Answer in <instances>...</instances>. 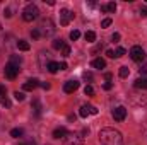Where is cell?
Returning <instances> with one entry per match:
<instances>
[{
    "label": "cell",
    "instance_id": "ee69618b",
    "mask_svg": "<svg viewBox=\"0 0 147 145\" xmlns=\"http://www.w3.org/2000/svg\"><path fill=\"white\" fill-rule=\"evenodd\" d=\"M60 70H67V63H65V62L60 63Z\"/></svg>",
    "mask_w": 147,
    "mask_h": 145
},
{
    "label": "cell",
    "instance_id": "ac0fdd59",
    "mask_svg": "<svg viewBox=\"0 0 147 145\" xmlns=\"http://www.w3.org/2000/svg\"><path fill=\"white\" fill-rule=\"evenodd\" d=\"M84 38H86L87 43H94V41H96V33H94V31H87V33L84 34Z\"/></svg>",
    "mask_w": 147,
    "mask_h": 145
},
{
    "label": "cell",
    "instance_id": "30bf717a",
    "mask_svg": "<svg viewBox=\"0 0 147 145\" xmlns=\"http://www.w3.org/2000/svg\"><path fill=\"white\" fill-rule=\"evenodd\" d=\"M79 89V82L77 80H69V82H65V85H63V91L67 92V94H72Z\"/></svg>",
    "mask_w": 147,
    "mask_h": 145
},
{
    "label": "cell",
    "instance_id": "8992f818",
    "mask_svg": "<svg viewBox=\"0 0 147 145\" xmlns=\"http://www.w3.org/2000/svg\"><path fill=\"white\" fill-rule=\"evenodd\" d=\"M19 70H21V68H19L17 65H14V63H10V62H9V63L5 65V77H7L9 80H14V79L17 77Z\"/></svg>",
    "mask_w": 147,
    "mask_h": 145
},
{
    "label": "cell",
    "instance_id": "4dcf8cb0",
    "mask_svg": "<svg viewBox=\"0 0 147 145\" xmlns=\"http://www.w3.org/2000/svg\"><path fill=\"white\" fill-rule=\"evenodd\" d=\"M0 103H2V106H3V108H10V101H9V97L0 99Z\"/></svg>",
    "mask_w": 147,
    "mask_h": 145
},
{
    "label": "cell",
    "instance_id": "2e32d148",
    "mask_svg": "<svg viewBox=\"0 0 147 145\" xmlns=\"http://www.w3.org/2000/svg\"><path fill=\"white\" fill-rule=\"evenodd\" d=\"M46 70L50 73H57L60 70V63H57V62H50V65L46 67Z\"/></svg>",
    "mask_w": 147,
    "mask_h": 145
},
{
    "label": "cell",
    "instance_id": "5bb4252c",
    "mask_svg": "<svg viewBox=\"0 0 147 145\" xmlns=\"http://www.w3.org/2000/svg\"><path fill=\"white\" fill-rule=\"evenodd\" d=\"M17 48H19L21 51H29V50H31V44H29L28 41H24V39H19V41H17Z\"/></svg>",
    "mask_w": 147,
    "mask_h": 145
},
{
    "label": "cell",
    "instance_id": "bcb514c9",
    "mask_svg": "<svg viewBox=\"0 0 147 145\" xmlns=\"http://www.w3.org/2000/svg\"><path fill=\"white\" fill-rule=\"evenodd\" d=\"M140 12H142V15H147V9L144 7V9H140Z\"/></svg>",
    "mask_w": 147,
    "mask_h": 145
},
{
    "label": "cell",
    "instance_id": "e575fe53",
    "mask_svg": "<svg viewBox=\"0 0 147 145\" xmlns=\"http://www.w3.org/2000/svg\"><path fill=\"white\" fill-rule=\"evenodd\" d=\"M84 79L91 82V80H92V73H91V72H84Z\"/></svg>",
    "mask_w": 147,
    "mask_h": 145
},
{
    "label": "cell",
    "instance_id": "cb8c5ba5",
    "mask_svg": "<svg viewBox=\"0 0 147 145\" xmlns=\"http://www.w3.org/2000/svg\"><path fill=\"white\" fill-rule=\"evenodd\" d=\"M60 51H62V56H70V46L69 44H65Z\"/></svg>",
    "mask_w": 147,
    "mask_h": 145
},
{
    "label": "cell",
    "instance_id": "d4e9b609",
    "mask_svg": "<svg viewBox=\"0 0 147 145\" xmlns=\"http://www.w3.org/2000/svg\"><path fill=\"white\" fill-rule=\"evenodd\" d=\"M84 94H86V96H94V89H92V85H86V87H84Z\"/></svg>",
    "mask_w": 147,
    "mask_h": 145
},
{
    "label": "cell",
    "instance_id": "d6a6232c",
    "mask_svg": "<svg viewBox=\"0 0 147 145\" xmlns=\"http://www.w3.org/2000/svg\"><path fill=\"white\" fill-rule=\"evenodd\" d=\"M111 26V19L108 17V19H105L103 22H101V28H110Z\"/></svg>",
    "mask_w": 147,
    "mask_h": 145
},
{
    "label": "cell",
    "instance_id": "5b68a950",
    "mask_svg": "<svg viewBox=\"0 0 147 145\" xmlns=\"http://www.w3.org/2000/svg\"><path fill=\"white\" fill-rule=\"evenodd\" d=\"M39 28H41L39 31H43L45 36H51V34L55 33V26H53V21H51V19H45Z\"/></svg>",
    "mask_w": 147,
    "mask_h": 145
},
{
    "label": "cell",
    "instance_id": "44dd1931",
    "mask_svg": "<svg viewBox=\"0 0 147 145\" xmlns=\"http://www.w3.org/2000/svg\"><path fill=\"white\" fill-rule=\"evenodd\" d=\"M10 63H14V65H17V67H19V65L22 63V58H21V56H17V55H12V56H10Z\"/></svg>",
    "mask_w": 147,
    "mask_h": 145
},
{
    "label": "cell",
    "instance_id": "1f68e13d",
    "mask_svg": "<svg viewBox=\"0 0 147 145\" xmlns=\"http://www.w3.org/2000/svg\"><path fill=\"white\" fill-rule=\"evenodd\" d=\"M108 5V12H115L116 10V3L115 2H110V3H106Z\"/></svg>",
    "mask_w": 147,
    "mask_h": 145
},
{
    "label": "cell",
    "instance_id": "7402d4cb",
    "mask_svg": "<svg viewBox=\"0 0 147 145\" xmlns=\"http://www.w3.org/2000/svg\"><path fill=\"white\" fill-rule=\"evenodd\" d=\"M128 73H130L128 67H120V77H121V79H127V77H128Z\"/></svg>",
    "mask_w": 147,
    "mask_h": 145
},
{
    "label": "cell",
    "instance_id": "4fadbf2b",
    "mask_svg": "<svg viewBox=\"0 0 147 145\" xmlns=\"http://www.w3.org/2000/svg\"><path fill=\"white\" fill-rule=\"evenodd\" d=\"M91 65H92V67H94V68H98V70H103V68H105V67H106V62H105V60H103V58H94V60H92V63H91Z\"/></svg>",
    "mask_w": 147,
    "mask_h": 145
},
{
    "label": "cell",
    "instance_id": "f546056e",
    "mask_svg": "<svg viewBox=\"0 0 147 145\" xmlns=\"http://www.w3.org/2000/svg\"><path fill=\"white\" fill-rule=\"evenodd\" d=\"M39 36H41V31H39V29H33V31H31V38H33V39H38Z\"/></svg>",
    "mask_w": 147,
    "mask_h": 145
},
{
    "label": "cell",
    "instance_id": "ba28073f",
    "mask_svg": "<svg viewBox=\"0 0 147 145\" xmlns=\"http://www.w3.org/2000/svg\"><path fill=\"white\" fill-rule=\"evenodd\" d=\"M113 118H115V121H123L125 118H127V109L123 108V106H116V108L113 109Z\"/></svg>",
    "mask_w": 147,
    "mask_h": 145
},
{
    "label": "cell",
    "instance_id": "52a82bcc",
    "mask_svg": "<svg viewBox=\"0 0 147 145\" xmlns=\"http://www.w3.org/2000/svg\"><path fill=\"white\" fill-rule=\"evenodd\" d=\"M72 19H74V14L69 9H62V10H60V24H62V26H69Z\"/></svg>",
    "mask_w": 147,
    "mask_h": 145
},
{
    "label": "cell",
    "instance_id": "6da1fadb",
    "mask_svg": "<svg viewBox=\"0 0 147 145\" xmlns=\"http://www.w3.org/2000/svg\"><path fill=\"white\" fill-rule=\"evenodd\" d=\"M99 142L103 145H121L123 144V137L115 128H103L99 132Z\"/></svg>",
    "mask_w": 147,
    "mask_h": 145
},
{
    "label": "cell",
    "instance_id": "7dc6e473",
    "mask_svg": "<svg viewBox=\"0 0 147 145\" xmlns=\"http://www.w3.org/2000/svg\"><path fill=\"white\" fill-rule=\"evenodd\" d=\"M105 77H106V80H111V77H113V75H111V73L108 72V73H106V75H105Z\"/></svg>",
    "mask_w": 147,
    "mask_h": 145
},
{
    "label": "cell",
    "instance_id": "d590c367",
    "mask_svg": "<svg viewBox=\"0 0 147 145\" xmlns=\"http://www.w3.org/2000/svg\"><path fill=\"white\" fill-rule=\"evenodd\" d=\"M87 109H89V114H98V109L94 106H87Z\"/></svg>",
    "mask_w": 147,
    "mask_h": 145
},
{
    "label": "cell",
    "instance_id": "7c38bea8",
    "mask_svg": "<svg viewBox=\"0 0 147 145\" xmlns=\"http://www.w3.org/2000/svg\"><path fill=\"white\" fill-rule=\"evenodd\" d=\"M67 133H69V132H67V128L58 126V128H55V130H53V138H63Z\"/></svg>",
    "mask_w": 147,
    "mask_h": 145
},
{
    "label": "cell",
    "instance_id": "60d3db41",
    "mask_svg": "<svg viewBox=\"0 0 147 145\" xmlns=\"http://www.w3.org/2000/svg\"><path fill=\"white\" fill-rule=\"evenodd\" d=\"M19 145H36V144H34L33 140H28V142H21Z\"/></svg>",
    "mask_w": 147,
    "mask_h": 145
},
{
    "label": "cell",
    "instance_id": "c3c4849f",
    "mask_svg": "<svg viewBox=\"0 0 147 145\" xmlns=\"http://www.w3.org/2000/svg\"><path fill=\"white\" fill-rule=\"evenodd\" d=\"M0 31H2V24H0Z\"/></svg>",
    "mask_w": 147,
    "mask_h": 145
},
{
    "label": "cell",
    "instance_id": "8d00e7d4",
    "mask_svg": "<svg viewBox=\"0 0 147 145\" xmlns=\"http://www.w3.org/2000/svg\"><path fill=\"white\" fill-rule=\"evenodd\" d=\"M111 87H113V84H111V82H106V84H103V89H105V91H110Z\"/></svg>",
    "mask_w": 147,
    "mask_h": 145
},
{
    "label": "cell",
    "instance_id": "7bdbcfd3",
    "mask_svg": "<svg viewBox=\"0 0 147 145\" xmlns=\"http://www.w3.org/2000/svg\"><path fill=\"white\" fill-rule=\"evenodd\" d=\"M101 12H108V5H106V3L101 5Z\"/></svg>",
    "mask_w": 147,
    "mask_h": 145
},
{
    "label": "cell",
    "instance_id": "9a60e30c",
    "mask_svg": "<svg viewBox=\"0 0 147 145\" xmlns=\"http://www.w3.org/2000/svg\"><path fill=\"white\" fill-rule=\"evenodd\" d=\"M134 85H135V89H147V79L146 77L137 79V80L134 82Z\"/></svg>",
    "mask_w": 147,
    "mask_h": 145
},
{
    "label": "cell",
    "instance_id": "4316f807",
    "mask_svg": "<svg viewBox=\"0 0 147 145\" xmlns=\"http://www.w3.org/2000/svg\"><path fill=\"white\" fill-rule=\"evenodd\" d=\"M79 114H80L82 118H87V114H89V109H87V106H82V108H80V111H79Z\"/></svg>",
    "mask_w": 147,
    "mask_h": 145
},
{
    "label": "cell",
    "instance_id": "603a6c76",
    "mask_svg": "<svg viewBox=\"0 0 147 145\" xmlns=\"http://www.w3.org/2000/svg\"><path fill=\"white\" fill-rule=\"evenodd\" d=\"M125 53H127V50L120 46V48H116V51H115V58H120V56H123Z\"/></svg>",
    "mask_w": 147,
    "mask_h": 145
},
{
    "label": "cell",
    "instance_id": "f1b7e54d",
    "mask_svg": "<svg viewBox=\"0 0 147 145\" xmlns=\"http://www.w3.org/2000/svg\"><path fill=\"white\" fill-rule=\"evenodd\" d=\"M7 97V89L5 85H0V99H5Z\"/></svg>",
    "mask_w": 147,
    "mask_h": 145
},
{
    "label": "cell",
    "instance_id": "ab89813d",
    "mask_svg": "<svg viewBox=\"0 0 147 145\" xmlns=\"http://www.w3.org/2000/svg\"><path fill=\"white\" fill-rule=\"evenodd\" d=\"M3 14H5V17H12V10H10V9H5Z\"/></svg>",
    "mask_w": 147,
    "mask_h": 145
},
{
    "label": "cell",
    "instance_id": "83f0119b",
    "mask_svg": "<svg viewBox=\"0 0 147 145\" xmlns=\"http://www.w3.org/2000/svg\"><path fill=\"white\" fill-rule=\"evenodd\" d=\"M14 97H16L17 101H24V97H26V96H24V92H19V91H16V92H14Z\"/></svg>",
    "mask_w": 147,
    "mask_h": 145
},
{
    "label": "cell",
    "instance_id": "b9f144b4",
    "mask_svg": "<svg viewBox=\"0 0 147 145\" xmlns=\"http://www.w3.org/2000/svg\"><path fill=\"white\" fill-rule=\"evenodd\" d=\"M106 55H108L110 58H115V51H113V50H108V51H106Z\"/></svg>",
    "mask_w": 147,
    "mask_h": 145
},
{
    "label": "cell",
    "instance_id": "8fae6325",
    "mask_svg": "<svg viewBox=\"0 0 147 145\" xmlns=\"http://www.w3.org/2000/svg\"><path fill=\"white\" fill-rule=\"evenodd\" d=\"M38 85H39V80H38V79H29L28 82H24L22 89H24V91H34Z\"/></svg>",
    "mask_w": 147,
    "mask_h": 145
},
{
    "label": "cell",
    "instance_id": "e0dca14e",
    "mask_svg": "<svg viewBox=\"0 0 147 145\" xmlns=\"http://www.w3.org/2000/svg\"><path fill=\"white\" fill-rule=\"evenodd\" d=\"M31 108H33V111H34V114H36V116L41 114V103H39V99H34V101H33Z\"/></svg>",
    "mask_w": 147,
    "mask_h": 145
},
{
    "label": "cell",
    "instance_id": "74e56055",
    "mask_svg": "<svg viewBox=\"0 0 147 145\" xmlns=\"http://www.w3.org/2000/svg\"><path fill=\"white\" fill-rule=\"evenodd\" d=\"M111 39H113V43H118V41H120V34H118V33H115V34L111 36Z\"/></svg>",
    "mask_w": 147,
    "mask_h": 145
},
{
    "label": "cell",
    "instance_id": "836d02e7",
    "mask_svg": "<svg viewBox=\"0 0 147 145\" xmlns=\"http://www.w3.org/2000/svg\"><path fill=\"white\" fill-rule=\"evenodd\" d=\"M139 72H140V73H144V75H146V73H147V63H144V65H140V68H139Z\"/></svg>",
    "mask_w": 147,
    "mask_h": 145
},
{
    "label": "cell",
    "instance_id": "484cf974",
    "mask_svg": "<svg viewBox=\"0 0 147 145\" xmlns=\"http://www.w3.org/2000/svg\"><path fill=\"white\" fill-rule=\"evenodd\" d=\"M80 38V31H77V29H74V31H70V39L72 41H75V39H79Z\"/></svg>",
    "mask_w": 147,
    "mask_h": 145
},
{
    "label": "cell",
    "instance_id": "ffe728a7",
    "mask_svg": "<svg viewBox=\"0 0 147 145\" xmlns=\"http://www.w3.org/2000/svg\"><path fill=\"white\" fill-rule=\"evenodd\" d=\"M10 137H12V138H19V137H22V130H21V128H14V130H10Z\"/></svg>",
    "mask_w": 147,
    "mask_h": 145
},
{
    "label": "cell",
    "instance_id": "9c48e42d",
    "mask_svg": "<svg viewBox=\"0 0 147 145\" xmlns=\"http://www.w3.org/2000/svg\"><path fill=\"white\" fill-rule=\"evenodd\" d=\"M50 62H51V60H50V53L43 50V51L39 53V67H41V70H46V67L50 65Z\"/></svg>",
    "mask_w": 147,
    "mask_h": 145
},
{
    "label": "cell",
    "instance_id": "277c9868",
    "mask_svg": "<svg viewBox=\"0 0 147 145\" xmlns=\"http://www.w3.org/2000/svg\"><path fill=\"white\" fill-rule=\"evenodd\" d=\"M130 58H132L134 62H144V60H146V51H144V48H142V46H134V48L130 50Z\"/></svg>",
    "mask_w": 147,
    "mask_h": 145
},
{
    "label": "cell",
    "instance_id": "7a4b0ae2",
    "mask_svg": "<svg viewBox=\"0 0 147 145\" xmlns=\"http://www.w3.org/2000/svg\"><path fill=\"white\" fill-rule=\"evenodd\" d=\"M38 17H39V9H38L34 3H29V5L24 7V10H22V19H24L26 22H33V21H36Z\"/></svg>",
    "mask_w": 147,
    "mask_h": 145
},
{
    "label": "cell",
    "instance_id": "d6986e66",
    "mask_svg": "<svg viewBox=\"0 0 147 145\" xmlns=\"http://www.w3.org/2000/svg\"><path fill=\"white\" fill-rule=\"evenodd\" d=\"M65 46V41L63 39H53V48L55 50H62Z\"/></svg>",
    "mask_w": 147,
    "mask_h": 145
},
{
    "label": "cell",
    "instance_id": "f35d334b",
    "mask_svg": "<svg viewBox=\"0 0 147 145\" xmlns=\"http://www.w3.org/2000/svg\"><path fill=\"white\" fill-rule=\"evenodd\" d=\"M39 85H41V87H43V89H45V91H48V89H50V87H51V85H50V84H48V82H43V84H39Z\"/></svg>",
    "mask_w": 147,
    "mask_h": 145
},
{
    "label": "cell",
    "instance_id": "3957f363",
    "mask_svg": "<svg viewBox=\"0 0 147 145\" xmlns=\"http://www.w3.org/2000/svg\"><path fill=\"white\" fill-rule=\"evenodd\" d=\"M84 144V135L82 132L77 133V132H69L65 137H63V145H82Z\"/></svg>",
    "mask_w": 147,
    "mask_h": 145
},
{
    "label": "cell",
    "instance_id": "f6af8a7d",
    "mask_svg": "<svg viewBox=\"0 0 147 145\" xmlns=\"http://www.w3.org/2000/svg\"><path fill=\"white\" fill-rule=\"evenodd\" d=\"M69 121H75V114H69Z\"/></svg>",
    "mask_w": 147,
    "mask_h": 145
}]
</instances>
